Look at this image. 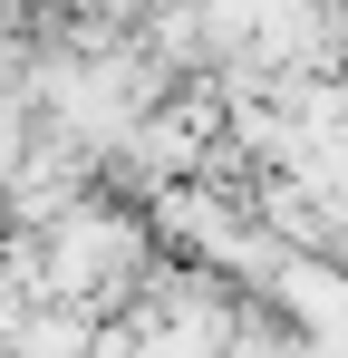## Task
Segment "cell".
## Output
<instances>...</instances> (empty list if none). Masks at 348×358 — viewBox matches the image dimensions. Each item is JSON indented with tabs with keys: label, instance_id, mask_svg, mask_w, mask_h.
<instances>
[{
	"label": "cell",
	"instance_id": "1",
	"mask_svg": "<svg viewBox=\"0 0 348 358\" xmlns=\"http://www.w3.org/2000/svg\"><path fill=\"white\" fill-rule=\"evenodd\" d=\"M155 223L136 213V203H116V194H78L58 223H39V291L78 300V310H97L116 320L126 300L155 281Z\"/></svg>",
	"mask_w": 348,
	"mask_h": 358
}]
</instances>
